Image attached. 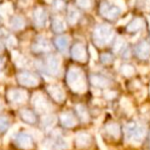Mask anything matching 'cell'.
<instances>
[{
    "label": "cell",
    "mask_w": 150,
    "mask_h": 150,
    "mask_svg": "<svg viewBox=\"0 0 150 150\" xmlns=\"http://www.w3.org/2000/svg\"><path fill=\"white\" fill-rule=\"evenodd\" d=\"M67 81L69 88L76 93H84L87 89L84 74L79 67H73L69 69L67 75Z\"/></svg>",
    "instance_id": "1"
},
{
    "label": "cell",
    "mask_w": 150,
    "mask_h": 150,
    "mask_svg": "<svg viewBox=\"0 0 150 150\" xmlns=\"http://www.w3.org/2000/svg\"><path fill=\"white\" fill-rule=\"evenodd\" d=\"M146 135V127L143 125L131 122L126 126V139L129 143L139 145Z\"/></svg>",
    "instance_id": "2"
},
{
    "label": "cell",
    "mask_w": 150,
    "mask_h": 150,
    "mask_svg": "<svg viewBox=\"0 0 150 150\" xmlns=\"http://www.w3.org/2000/svg\"><path fill=\"white\" fill-rule=\"evenodd\" d=\"M113 31L108 25H100L94 31V40L98 46H104L111 41Z\"/></svg>",
    "instance_id": "3"
},
{
    "label": "cell",
    "mask_w": 150,
    "mask_h": 150,
    "mask_svg": "<svg viewBox=\"0 0 150 150\" xmlns=\"http://www.w3.org/2000/svg\"><path fill=\"white\" fill-rule=\"evenodd\" d=\"M32 105L38 112L43 113V115H48L52 107L49 100L41 92H36L33 95V97H32Z\"/></svg>",
    "instance_id": "4"
},
{
    "label": "cell",
    "mask_w": 150,
    "mask_h": 150,
    "mask_svg": "<svg viewBox=\"0 0 150 150\" xmlns=\"http://www.w3.org/2000/svg\"><path fill=\"white\" fill-rule=\"evenodd\" d=\"M14 144L22 150H31L34 147V137L30 133L21 132L14 137Z\"/></svg>",
    "instance_id": "5"
},
{
    "label": "cell",
    "mask_w": 150,
    "mask_h": 150,
    "mask_svg": "<svg viewBox=\"0 0 150 150\" xmlns=\"http://www.w3.org/2000/svg\"><path fill=\"white\" fill-rule=\"evenodd\" d=\"M16 80L22 86L25 87H36L39 85L40 80L36 75L29 71H21L16 75Z\"/></svg>",
    "instance_id": "6"
},
{
    "label": "cell",
    "mask_w": 150,
    "mask_h": 150,
    "mask_svg": "<svg viewBox=\"0 0 150 150\" xmlns=\"http://www.w3.org/2000/svg\"><path fill=\"white\" fill-rule=\"evenodd\" d=\"M7 99L9 102L13 103V104H24L28 99V94L25 90L22 89H16V88H12L7 91Z\"/></svg>",
    "instance_id": "7"
},
{
    "label": "cell",
    "mask_w": 150,
    "mask_h": 150,
    "mask_svg": "<svg viewBox=\"0 0 150 150\" xmlns=\"http://www.w3.org/2000/svg\"><path fill=\"white\" fill-rule=\"evenodd\" d=\"M47 92H48V94L50 95V97H51L54 101H56V102L62 103L63 101H64L65 93L59 85L52 84V85L47 86Z\"/></svg>",
    "instance_id": "8"
},
{
    "label": "cell",
    "mask_w": 150,
    "mask_h": 150,
    "mask_svg": "<svg viewBox=\"0 0 150 150\" xmlns=\"http://www.w3.org/2000/svg\"><path fill=\"white\" fill-rule=\"evenodd\" d=\"M18 115H20L21 120H22L23 122L28 125H31V126H35L38 122L37 115L34 112V110H32L30 108H27V107L21 108L20 110H18Z\"/></svg>",
    "instance_id": "9"
},
{
    "label": "cell",
    "mask_w": 150,
    "mask_h": 150,
    "mask_svg": "<svg viewBox=\"0 0 150 150\" xmlns=\"http://www.w3.org/2000/svg\"><path fill=\"white\" fill-rule=\"evenodd\" d=\"M33 21L34 24L38 28H44L47 24V14L46 11L41 7H37L34 10L33 13Z\"/></svg>",
    "instance_id": "10"
},
{
    "label": "cell",
    "mask_w": 150,
    "mask_h": 150,
    "mask_svg": "<svg viewBox=\"0 0 150 150\" xmlns=\"http://www.w3.org/2000/svg\"><path fill=\"white\" fill-rule=\"evenodd\" d=\"M46 67L51 75H57L60 69V59L55 55H49L46 59Z\"/></svg>",
    "instance_id": "11"
},
{
    "label": "cell",
    "mask_w": 150,
    "mask_h": 150,
    "mask_svg": "<svg viewBox=\"0 0 150 150\" xmlns=\"http://www.w3.org/2000/svg\"><path fill=\"white\" fill-rule=\"evenodd\" d=\"M100 13L104 18H108V20H113V18L119 16L120 9L117 7H113V6L108 5L106 2H103V3H101L100 6Z\"/></svg>",
    "instance_id": "12"
},
{
    "label": "cell",
    "mask_w": 150,
    "mask_h": 150,
    "mask_svg": "<svg viewBox=\"0 0 150 150\" xmlns=\"http://www.w3.org/2000/svg\"><path fill=\"white\" fill-rule=\"evenodd\" d=\"M60 124L64 128H74L77 125V119L71 111H63L59 115Z\"/></svg>",
    "instance_id": "13"
},
{
    "label": "cell",
    "mask_w": 150,
    "mask_h": 150,
    "mask_svg": "<svg viewBox=\"0 0 150 150\" xmlns=\"http://www.w3.org/2000/svg\"><path fill=\"white\" fill-rule=\"evenodd\" d=\"M76 145L79 148H85L91 144V136L86 132H80L76 136Z\"/></svg>",
    "instance_id": "14"
},
{
    "label": "cell",
    "mask_w": 150,
    "mask_h": 150,
    "mask_svg": "<svg viewBox=\"0 0 150 150\" xmlns=\"http://www.w3.org/2000/svg\"><path fill=\"white\" fill-rule=\"evenodd\" d=\"M71 56H73L74 59L78 60V61H85L86 60V50L82 44L78 43L71 49Z\"/></svg>",
    "instance_id": "15"
},
{
    "label": "cell",
    "mask_w": 150,
    "mask_h": 150,
    "mask_svg": "<svg viewBox=\"0 0 150 150\" xmlns=\"http://www.w3.org/2000/svg\"><path fill=\"white\" fill-rule=\"evenodd\" d=\"M136 54L141 59H147L150 55V45L147 42H142L136 48Z\"/></svg>",
    "instance_id": "16"
},
{
    "label": "cell",
    "mask_w": 150,
    "mask_h": 150,
    "mask_svg": "<svg viewBox=\"0 0 150 150\" xmlns=\"http://www.w3.org/2000/svg\"><path fill=\"white\" fill-rule=\"evenodd\" d=\"M32 49L35 52H48L51 49V47H50L49 43H48L46 40L38 39L37 42H36L35 44H33Z\"/></svg>",
    "instance_id": "17"
},
{
    "label": "cell",
    "mask_w": 150,
    "mask_h": 150,
    "mask_svg": "<svg viewBox=\"0 0 150 150\" xmlns=\"http://www.w3.org/2000/svg\"><path fill=\"white\" fill-rule=\"evenodd\" d=\"M90 81L96 87H100V88H104L110 84V82L106 79V78L102 77V76H97V75H93L90 77Z\"/></svg>",
    "instance_id": "18"
},
{
    "label": "cell",
    "mask_w": 150,
    "mask_h": 150,
    "mask_svg": "<svg viewBox=\"0 0 150 150\" xmlns=\"http://www.w3.org/2000/svg\"><path fill=\"white\" fill-rule=\"evenodd\" d=\"M56 117L53 115H45L42 119V126L45 130H49L55 125Z\"/></svg>",
    "instance_id": "19"
},
{
    "label": "cell",
    "mask_w": 150,
    "mask_h": 150,
    "mask_svg": "<svg viewBox=\"0 0 150 150\" xmlns=\"http://www.w3.org/2000/svg\"><path fill=\"white\" fill-rule=\"evenodd\" d=\"M80 18V13L74 6H69L67 10V21L71 25H75Z\"/></svg>",
    "instance_id": "20"
},
{
    "label": "cell",
    "mask_w": 150,
    "mask_h": 150,
    "mask_svg": "<svg viewBox=\"0 0 150 150\" xmlns=\"http://www.w3.org/2000/svg\"><path fill=\"white\" fill-rule=\"evenodd\" d=\"M76 111H77L80 120L83 122H87L88 120H89V113H88V111H87V108H86L83 104L76 105Z\"/></svg>",
    "instance_id": "21"
},
{
    "label": "cell",
    "mask_w": 150,
    "mask_h": 150,
    "mask_svg": "<svg viewBox=\"0 0 150 150\" xmlns=\"http://www.w3.org/2000/svg\"><path fill=\"white\" fill-rule=\"evenodd\" d=\"M106 131L111 137L113 138H119L120 137V126L117 124H108L106 126Z\"/></svg>",
    "instance_id": "22"
},
{
    "label": "cell",
    "mask_w": 150,
    "mask_h": 150,
    "mask_svg": "<svg viewBox=\"0 0 150 150\" xmlns=\"http://www.w3.org/2000/svg\"><path fill=\"white\" fill-rule=\"evenodd\" d=\"M52 28H53V31L56 32V33H61V32L65 30L67 26H65V23L63 22L62 18H55L52 22Z\"/></svg>",
    "instance_id": "23"
},
{
    "label": "cell",
    "mask_w": 150,
    "mask_h": 150,
    "mask_svg": "<svg viewBox=\"0 0 150 150\" xmlns=\"http://www.w3.org/2000/svg\"><path fill=\"white\" fill-rule=\"evenodd\" d=\"M55 45L58 50H60V51H65L67 46H69V38L65 37V36L58 37L57 39L55 40Z\"/></svg>",
    "instance_id": "24"
},
{
    "label": "cell",
    "mask_w": 150,
    "mask_h": 150,
    "mask_svg": "<svg viewBox=\"0 0 150 150\" xmlns=\"http://www.w3.org/2000/svg\"><path fill=\"white\" fill-rule=\"evenodd\" d=\"M10 26L14 30H22L25 27V21L22 16H14L11 21H10Z\"/></svg>",
    "instance_id": "25"
},
{
    "label": "cell",
    "mask_w": 150,
    "mask_h": 150,
    "mask_svg": "<svg viewBox=\"0 0 150 150\" xmlns=\"http://www.w3.org/2000/svg\"><path fill=\"white\" fill-rule=\"evenodd\" d=\"M9 127V119L6 115H0V134H4V133L7 132Z\"/></svg>",
    "instance_id": "26"
},
{
    "label": "cell",
    "mask_w": 150,
    "mask_h": 150,
    "mask_svg": "<svg viewBox=\"0 0 150 150\" xmlns=\"http://www.w3.org/2000/svg\"><path fill=\"white\" fill-rule=\"evenodd\" d=\"M143 27V21L141 18H136L135 21H133L132 23H130V25L128 26V31L129 32H136L139 31Z\"/></svg>",
    "instance_id": "27"
},
{
    "label": "cell",
    "mask_w": 150,
    "mask_h": 150,
    "mask_svg": "<svg viewBox=\"0 0 150 150\" xmlns=\"http://www.w3.org/2000/svg\"><path fill=\"white\" fill-rule=\"evenodd\" d=\"M12 54H13V59H14V61H16V65H18V67H27V63H28V61H27V59L24 57V56L20 55V54H18V52H16V51L12 52Z\"/></svg>",
    "instance_id": "28"
},
{
    "label": "cell",
    "mask_w": 150,
    "mask_h": 150,
    "mask_svg": "<svg viewBox=\"0 0 150 150\" xmlns=\"http://www.w3.org/2000/svg\"><path fill=\"white\" fill-rule=\"evenodd\" d=\"M120 71H122V75L126 76V77H131V76L135 73V69L130 64H125V65H122V67Z\"/></svg>",
    "instance_id": "29"
},
{
    "label": "cell",
    "mask_w": 150,
    "mask_h": 150,
    "mask_svg": "<svg viewBox=\"0 0 150 150\" xmlns=\"http://www.w3.org/2000/svg\"><path fill=\"white\" fill-rule=\"evenodd\" d=\"M120 105H122V107L127 111V112H129V113L133 112V105L129 99L122 98V100H120Z\"/></svg>",
    "instance_id": "30"
},
{
    "label": "cell",
    "mask_w": 150,
    "mask_h": 150,
    "mask_svg": "<svg viewBox=\"0 0 150 150\" xmlns=\"http://www.w3.org/2000/svg\"><path fill=\"white\" fill-rule=\"evenodd\" d=\"M125 45H126V43H125V40L122 39V38H119V39L117 40V42H115V46H113V51H115V52H120V50L124 49Z\"/></svg>",
    "instance_id": "31"
},
{
    "label": "cell",
    "mask_w": 150,
    "mask_h": 150,
    "mask_svg": "<svg viewBox=\"0 0 150 150\" xmlns=\"http://www.w3.org/2000/svg\"><path fill=\"white\" fill-rule=\"evenodd\" d=\"M77 3L82 8H90L91 0H77Z\"/></svg>",
    "instance_id": "32"
},
{
    "label": "cell",
    "mask_w": 150,
    "mask_h": 150,
    "mask_svg": "<svg viewBox=\"0 0 150 150\" xmlns=\"http://www.w3.org/2000/svg\"><path fill=\"white\" fill-rule=\"evenodd\" d=\"M2 10L5 12L6 14H9V13H12V6L10 3H5L2 5Z\"/></svg>",
    "instance_id": "33"
},
{
    "label": "cell",
    "mask_w": 150,
    "mask_h": 150,
    "mask_svg": "<svg viewBox=\"0 0 150 150\" xmlns=\"http://www.w3.org/2000/svg\"><path fill=\"white\" fill-rule=\"evenodd\" d=\"M16 45V40L13 36H9L7 39V46L8 47H13Z\"/></svg>",
    "instance_id": "34"
},
{
    "label": "cell",
    "mask_w": 150,
    "mask_h": 150,
    "mask_svg": "<svg viewBox=\"0 0 150 150\" xmlns=\"http://www.w3.org/2000/svg\"><path fill=\"white\" fill-rule=\"evenodd\" d=\"M104 96L106 99H112L117 96V93L113 91H106V92H104Z\"/></svg>",
    "instance_id": "35"
},
{
    "label": "cell",
    "mask_w": 150,
    "mask_h": 150,
    "mask_svg": "<svg viewBox=\"0 0 150 150\" xmlns=\"http://www.w3.org/2000/svg\"><path fill=\"white\" fill-rule=\"evenodd\" d=\"M101 60H102L103 63L107 64V63H109L111 61V56L109 54H103L102 57H101Z\"/></svg>",
    "instance_id": "36"
},
{
    "label": "cell",
    "mask_w": 150,
    "mask_h": 150,
    "mask_svg": "<svg viewBox=\"0 0 150 150\" xmlns=\"http://www.w3.org/2000/svg\"><path fill=\"white\" fill-rule=\"evenodd\" d=\"M115 2L119 7H120V9L122 10L126 9V3H125L124 0H115Z\"/></svg>",
    "instance_id": "37"
},
{
    "label": "cell",
    "mask_w": 150,
    "mask_h": 150,
    "mask_svg": "<svg viewBox=\"0 0 150 150\" xmlns=\"http://www.w3.org/2000/svg\"><path fill=\"white\" fill-rule=\"evenodd\" d=\"M54 5H55L56 9H62L63 6H64V3H63L62 0H56L55 4H54Z\"/></svg>",
    "instance_id": "38"
},
{
    "label": "cell",
    "mask_w": 150,
    "mask_h": 150,
    "mask_svg": "<svg viewBox=\"0 0 150 150\" xmlns=\"http://www.w3.org/2000/svg\"><path fill=\"white\" fill-rule=\"evenodd\" d=\"M89 50L91 52V55H92V58H93V59H96V58H97V52H96V50L94 49V47L90 45Z\"/></svg>",
    "instance_id": "39"
},
{
    "label": "cell",
    "mask_w": 150,
    "mask_h": 150,
    "mask_svg": "<svg viewBox=\"0 0 150 150\" xmlns=\"http://www.w3.org/2000/svg\"><path fill=\"white\" fill-rule=\"evenodd\" d=\"M131 18V16H127L126 18H124V20H122V21H120V23H119V25H124V24H126L127 22H129V20Z\"/></svg>",
    "instance_id": "40"
},
{
    "label": "cell",
    "mask_w": 150,
    "mask_h": 150,
    "mask_svg": "<svg viewBox=\"0 0 150 150\" xmlns=\"http://www.w3.org/2000/svg\"><path fill=\"white\" fill-rule=\"evenodd\" d=\"M4 62H5V59H4L3 57H0V69H2V67H4Z\"/></svg>",
    "instance_id": "41"
},
{
    "label": "cell",
    "mask_w": 150,
    "mask_h": 150,
    "mask_svg": "<svg viewBox=\"0 0 150 150\" xmlns=\"http://www.w3.org/2000/svg\"><path fill=\"white\" fill-rule=\"evenodd\" d=\"M3 108H4V104H3V102L0 100V113H1V111L3 110Z\"/></svg>",
    "instance_id": "42"
},
{
    "label": "cell",
    "mask_w": 150,
    "mask_h": 150,
    "mask_svg": "<svg viewBox=\"0 0 150 150\" xmlns=\"http://www.w3.org/2000/svg\"><path fill=\"white\" fill-rule=\"evenodd\" d=\"M146 9L147 10H150V0H146Z\"/></svg>",
    "instance_id": "43"
},
{
    "label": "cell",
    "mask_w": 150,
    "mask_h": 150,
    "mask_svg": "<svg viewBox=\"0 0 150 150\" xmlns=\"http://www.w3.org/2000/svg\"><path fill=\"white\" fill-rule=\"evenodd\" d=\"M2 50H3V45H2V43L0 42V52H1Z\"/></svg>",
    "instance_id": "44"
},
{
    "label": "cell",
    "mask_w": 150,
    "mask_h": 150,
    "mask_svg": "<svg viewBox=\"0 0 150 150\" xmlns=\"http://www.w3.org/2000/svg\"><path fill=\"white\" fill-rule=\"evenodd\" d=\"M2 33V32H1V30H0V34H1Z\"/></svg>",
    "instance_id": "45"
},
{
    "label": "cell",
    "mask_w": 150,
    "mask_h": 150,
    "mask_svg": "<svg viewBox=\"0 0 150 150\" xmlns=\"http://www.w3.org/2000/svg\"><path fill=\"white\" fill-rule=\"evenodd\" d=\"M149 21H150V16H149Z\"/></svg>",
    "instance_id": "46"
},
{
    "label": "cell",
    "mask_w": 150,
    "mask_h": 150,
    "mask_svg": "<svg viewBox=\"0 0 150 150\" xmlns=\"http://www.w3.org/2000/svg\"><path fill=\"white\" fill-rule=\"evenodd\" d=\"M0 20H1V18H0Z\"/></svg>",
    "instance_id": "47"
}]
</instances>
